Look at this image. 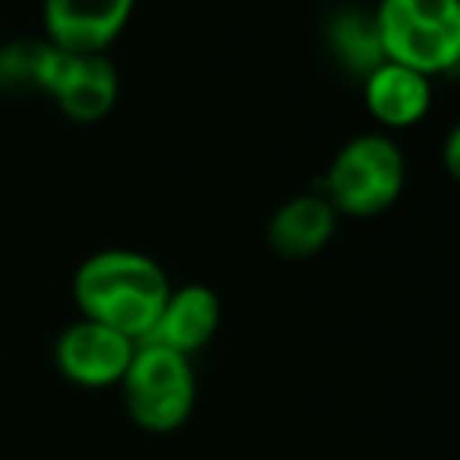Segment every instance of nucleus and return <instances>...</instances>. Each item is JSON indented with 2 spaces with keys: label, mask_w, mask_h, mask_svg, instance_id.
<instances>
[{
  "label": "nucleus",
  "mask_w": 460,
  "mask_h": 460,
  "mask_svg": "<svg viewBox=\"0 0 460 460\" xmlns=\"http://www.w3.org/2000/svg\"><path fill=\"white\" fill-rule=\"evenodd\" d=\"M171 294L164 269L139 250L92 252L73 275V300L83 319L108 325L133 344L152 334Z\"/></svg>",
  "instance_id": "obj_1"
},
{
  "label": "nucleus",
  "mask_w": 460,
  "mask_h": 460,
  "mask_svg": "<svg viewBox=\"0 0 460 460\" xmlns=\"http://www.w3.org/2000/svg\"><path fill=\"white\" fill-rule=\"evenodd\" d=\"M372 16L385 60L429 79L457 70L460 0H382Z\"/></svg>",
  "instance_id": "obj_2"
},
{
  "label": "nucleus",
  "mask_w": 460,
  "mask_h": 460,
  "mask_svg": "<svg viewBox=\"0 0 460 460\" xmlns=\"http://www.w3.org/2000/svg\"><path fill=\"white\" fill-rule=\"evenodd\" d=\"M407 186V158L385 133H363L338 148L322 180V196L338 215L376 217L401 199Z\"/></svg>",
  "instance_id": "obj_3"
},
{
  "label": "nucleus",
  "mask_w": 460,
  "mask_h": 460,
  "mask_svg": "<svg viewBox=\"0 0 460 460\" xmlns=\"http://www.w3.org/2000/svg\"><path fill=\"white\" fill-rule=\"evenodd\" d=\"M120 391L136 426L146 432H173L196 407V372L190 357L142 341L123 372Z\"/></svg>",
  "instance_id": "obj_4"
},
{
  "label": "nucleus",
  "mask_w": 460,
  "mask_h": 460,
  "mask_svg": "<svg viewBox=\"0 0 460 460\" xmlns=\"http://www.w3.org/2000/svg\"><path fill=\"white\" fill-rule=\"evenodd\" d=\"M136 344L108 325L79 315L54 341V363L66 382L79 388H111L120 385Z\"/></svg>",
  "instance_id": "obj_5"
},
{
  "label": "nucleus",
  "mask_w": 460,
  "mask_h": 460,
  "mask_svg": "<svg viewBox=\"0 0 460 460\" xmlns=\"http://www.w3.org/2000/svg\"><path fill=\"white\" fill-rule=\"evenodd\" d=\"M136 13V0H41V29L66 54H108Z\"/></svg>",
  "instance_id": "obj_6"
},
{
  "label": "nucleus",
  "mask_w": 460,
  "mask_h": 460,
  "mask_svg": "<svg viewBox=\"0 0 460 460\" xmlns=\"http://www.w3.org/2000/svg\"><path fill=\"white\" fill-rule=\"evenodd\" d=\"M120 98V76L108 54H66L51 102L73 123H98Z\"/></svg>",
  "instance_id": "obj_7"
},
{
  "label": "nucleus",
  "mask_w": 460,
  "mask_h": 460,
  "mask_svg": "<svg viewBox=\"0 0 460 460\" xmlns=\"http://www.w3.org/2000/svg\"><path fill=\"white\" fill-rule=\"evenodd\" d=\"M217 325H221V300L215 290L208 284H183V288H171L146 341L192 357L211 344Z\"/></svg>",
  "instance_id": "obj_8"
},
{
  "label": "nucleus",
  "mask_w": 460,
  "mask_h": 460,
  "mask_svg": "<svg viewBox=\"0 0 460 460\" xmlns=\"http://www.w3.org/2000/svg\"><path fill=\"white\" fill-rule=\"evenodd\" d=\"M338 217L334 205L322 192H300L278 205L269 217L265 237L281 259H313L332 243Z\"/></svg>",
  "instance_id": "obj_9"
},
{
  "label": "nucleus",
  "mask_w": 460,
  "mask_h": 460,
  "mask_svg": "<svg viewBox=\"0 0 460 460\" xmlns=\"http://www.w3.org/2000/svg\"><path fill=\"white\" fill-rule=\"evenodd\" d=\"M363 98L366 111L385 129H407L416 127L432 108V79L385 60L363 79Z\"/></svg>",
  "instance_id": "obj_10"
},
{
  "label": "nucleus",
  "mask_w": 460,
  "mask_h": 460,
  "mask_svg": "<svg viewBox=\"0 0 460 460\" xmlns=\"http://www.w3.org/2000/svg\"><path fill=\"white\" fill-rule=\"evenodd\" d=\"M66 51L41 39H13L0 45V95L13 102L51 98Z\"/></svg>",
  "instance_id": "obj_11"
},
{
  "label": "nucleus",
  "mask_w": 460,
  "mask_h": 460,
  "mask_svg": "<svg viewBox=\"0 0 460 460\" xmlns=\"http://www.w3.org/2000/svg\"><path fill=\"white\" fill-rule=\"evenodd\" d=\"M328 48L344 70L357 73L359 79L369 76L376 66L385 64L382 39H378L376 16L369 10H338L328 22Z\"/></svg>",
  "instance_id": "obj_12"
},
{
  "label": "nucleus",
  "mask_w": 460,
  "mask_h": 460,
  "mask_svg": "<svg viewBox=\"0 0 460 460\" xmlns=\"http://www.w3.org/2000/svg\"><path fill=\"white\" fill-rule=\"evenodd\" d=\"M445 164H447V173H451V177H457V171H460V133H457V129H451V133H447Z\"/></svg>",
  "instance_id": "obj_13"
}]
</instances>
